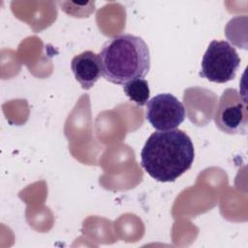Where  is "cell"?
I'll list each match as a JSON object with an SVG mask.
<instances>
[{
  "label": "cell",
  "mask_w": 248,
  "mask_h": 248,
  "mask_svg": "<svg viewBox=\"0 0 248 248\" xmlns=\"http://www.w3.org/2000/svg\"><path fill=\"white\" fill-rule=\"evenodd\" d=\"M185 115L183 104L170 93L158 94L146 103L145 118L158 131L176 129Z\"/></svg>",
  "instance_id": "5"
},
{
  "label": "cell",
  "mask_w": 248,
  "mask_h": 248,
  "mask_svg": "<svg viewBox=\"0 0 248 248\" xmlns=\"http://www.w3.org/2000/svg\"><path fill=\"white\" fill-rule=\"evenodd\" d=\"M103 77L114 84H124L144 78L150 70V53L146 43L132 34L108 40L99 54Z\"/></svg>",
  "instance_id": "2"
},
{
  "label": "cell",
  "mask_w": 248,
  "mask_h": 248,
  "mask_svg": "<svg viewBox=\"0 0 248 248\" xmlns=\"http://www.w3.org/2000/svg\"><path fill=\"white\" fill-rule=\"evenodd\" d=\"M195 149L190 137L173 129L152 133L140 152V165L155 180L172 182L192 167Z\"/></svg>",
  "instance_id": "1"
},
{
  "label": "cell",
  "mask_w": 248,
  "mask_h": 248,
  "mask_svg": "<svg viewBox=\"0 0 248 248\" xmlns=\"http://www.w3.org/2000/svg\"><path fill=\"white\" fill-rule=\"evenodd\" d=\"M217 128L230 135H245L248 128L247 101L234 88L226 89L221 95L214 113Z\"/></svg>",
  "instance_id": "4"
},
{
  "label": "cell",
  "mask_w": 248,
  "mask_h": 248,
  "mask_svg": "<svg viewBox=\"0 0 248 248\" xmlns=\"http://www.w3.org/2000/svg\"><path fill=\"white\" fill-rule=\"evenodd\" d=\"M71 69L75 78L85 90L93 87L102 75L100 57L91 50L76 55L71 61Z\"/></svg>",
  "instance_id": "6"
},
{
  "label": "cell",
  "mask_w": 248,
  "mask_h": 248,
  "mask_svg": "<svg viewBox=\"0 0 248 248\" xmlns=\"http://www.w3.org/2000/svg\"><path fill=\"white\" fill-rule=\"evenodd\" d=\"M240 65L235 48L226 41H212L202 59L200 76L216 83H225L234 78Z\"/></svg>",
  "instance_id": "3"
},
{
  "label": "cell",
  "mask_w": 248,
  "mask_h": 248,
  "mask_svg": "<svg viewBox=\"0 0 248 248\" xmlns=\"http://www.w3.org/2000/svg\"><path fill=\"white\" fill-rule=\"evenodd\" d=\"M123 90L126 96L137 106H144L150 95L148 82L144 78H136L123 84Z\"/></svg>",
  "instance_id": "7"
}]
</instances>
